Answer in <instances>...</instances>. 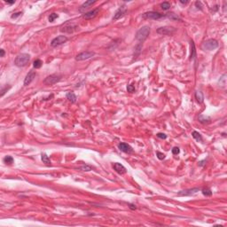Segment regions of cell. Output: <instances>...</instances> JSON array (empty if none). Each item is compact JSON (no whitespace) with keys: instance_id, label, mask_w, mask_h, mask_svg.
Returning a JSON list of instances; mask_svg holds the SVG:
<instances>
[{"instance_id":"obj_25","label":"cell","mask_w":227,"mask_h":227,"mask_svg":"<svg viewBox=\"0 0 227 227\" xmlns=\"http://www.w3.org/2000/svg\"><path fill=\"white\" fill-rule=\"evenodd\" d=\"M202 194L205 196H211L212 195V191L209 188H204V189H202Z\"/></svg>"},{"instance_id":"obj_30","label":"cell","mask_w":227,"mask_h":227,"mask_svg":"<svg viewBox=\"0 0 227 227\" xmlns=\"http://www.w3.org/2000/svg\"><path fill=\"white\" fill-rule=\"evenodd\" d=\"M156 155H157V157H158L159 160H163V159L165 158V154H162V153H161V152H157Z\"/></svg>"},{"instance_id":"obj_17","label":"cell","mask_w":227,"mask_h":227,"mask_svg":"<svg viewBox=\"0 0 227 227\" xmlns=\"http://www.w3.org/2000/svg\"><path fill=\"white\" fill-rule=\"evenodd\" d=\"M198 120L201 123H203V124H206V123H208L211 121V118L208 115H204V114H200L199 117H198Z\"/></svg>"},{"instance_id":"obj_11","label":"cell","mask_w":227,"mask_h":227,"mask_svg":"<svg viewBox=\"0 0 227 227\" xmlns=\"http://www.w3.org/2000/svg\"><path fill=\"white\" fill-rule=\"evenodd\" d=\"M98 12H100V8H96L94 9V10L89 11V12L84 13V14H83V18L85 20H91L97 16Z\"/></svg>"},{"instance_id":"obj_26","label":"cell","mask_w":227,"mask_h":227,"mask_svg":"<svg viewBox=\"0 0 227 227\" xmlns=\"http://www.w3.org/2000/svg\"><path fill=\"white\" fill-rule=\"evenodd\" d=\"M4 162L6 164H12L13 162V158L12 156H5L4 158Z\"/></svg>"},{"instance_id":"obj_15","label":"cell","mask_w":227,"mask_h":227,"mask_svg":"<svg viewBox=\"0 0 227 227\" xmlns=\"http://www.w3.org/2000/svg\"><path fill=\"white\" fill-rule=\"evenodd\" d=\"M113 168H114V170L120 175H123V174H125V173H126V168H125L123 164H121L119 162L114 163Z\"/></svg>"},{"instance_id":"obj_35","label":"cell","mask_w":227,"mask_h":227,"mask_svg":"<svg viewBox=\"0 0 227 227\" xmlns=\"http://www.w3.org/2000/svg\"><path fill=\"white\" fill-rule=\"evenodd\" d=\"M21 14H22V13H21V12H19V13H13V14L12 15V18H13V19H15V18L19 17Z\"/></svg>"},{"instance_id":"obj_8","label":"cell","mask_w":227,"mask_h":227,"mask_svg":"<svg viewBox=\"0 0 227 227\" xmlns=\"http://www.w3.org/2000/svg\"><path fill=\"white\" fill-rule=\"evenodd\" d=\"M95 55V53L91 51H83V53H79V54L76 55L75 60L77 61H82V60H89L91 59V57Z\"/></svg>"},{"instance_id":"obj_28","label":"cell","mask_w":227,"mask_h":227,"mask_svg":"<svg viewBox=\"0 0 227 227\" xmlns=\"http://www.w3.org/2000/svg\"><path fill=\"white\" fill-rule=\"evenodd\" d=\"M58 17H59V15H58L57 13H51V14H50V16H49V21L53 22V21H54V20L57 19Z\"/></svg>"},{"instance_id":"obj_23","label":"cell","mask_w":227,"mask_h":227,"mask_svg":"<svg viewBox=\"0 0 227 227\" xmlns=\"http://www.w3.org/2000/svg\"><path fill=\"white\" fill-rule=\"evenodd\" d=\"M170 6H171V4H170V2H163V3L161 4V7L164 11L168 10V9L170 8Z\"/></svg>"},{"instance_id":"obj_27","label":"cell","mask_w":227,"mask_h":227,"mask_svg":"<svg viewBox=\"0 0 227 227\" xmlns=\"http://www.w3.org/2000/svg\"><path fill=\"white\" fill-rule=\"evenodd\" d=\"M167 17L170 18V19H171V20H179V21H181L180 18L177 16V14H175V13H168Z\"/></svg>"},{"instance_id":"obj_37","label":"cell","mask_w":227,"mask_h":227,"mask_svg":"<svg viewBox=\"0 0 227 227\" xmlns=\"http://www.w3.org/2000/svg\"><path fill=\"white\" fill-rule=\"evenodd\" d=\"M4 49H1V50H0V57H4Z\"/></svg>"},{"instance_id":"obj_34","label":"cell","mask_w":227,"mask_h":227,"mask_svg":"<svg viewBox=\"0 0 227 227\" xmlns=\"http://www.w3.org/2000/svg\"><path fill=\"white\" fill-rule=\"evenodd\" d=\"M195 5H196V7L198 9H200V10H202V4H201V1H196V2H195Z\"/></svg>"},{"instance_id":"obj_9","label":"cell","mask_w":227,"mask_h":227,"mask_svg":"<svg viewBox=\"0 0 227 227\" xmlns=\"http://www.w3.org/2000/svg\"><path fill=\"white\" fill-rule=\"evenodd\" d=\"M142 17L144 19H151V20H159L161 18L164 17L163 14H161L158 12H154V11H150V12H147L142 14Z\"/></svg>"},{"instance_id":"obj_3","label":"cell","mask_w":227,"mask_h":227,"mask_svg":"<svg viewBox=\"0 0 227 227\" xmlns=\"http://www.w3.org/2000/svg\"><path fill=\"white\" fill-rule=\"evenodd\" d=\"M218 47V42L216 39H208L201 44V49L203 51H213Z\"/></svg>"},{"instance_id":"obj_20","label":"cell","mask_w":227,"mask_h":227,"mask_svg":"<svg viewBox=\"0 0 227 227\" xmlns=\"http://www.w3.org/2000/svg\"><path fill=\"white\" fill-rule=\"evenodd\" d=\"M196 57V50H195V45L194 43L191 41V55H190V60H194Z\"/></svg>"},{"instance_id":"obj_1","label":"cell","mask_w":227,"mask_h":227,"mask_svg":"<svg viewBox=\"0 0 227 227\" xmlns=\"http://www.w3.org/2000/svg\"><path fill=\"white\" fill-rule=\"evenodd\" d=\"M150 34V27L149 26H143L142 28H140L139 30L137 31L136 33V39L142 44L143 42H145L147 39L148 36Z\"/></svg>"},{"instance_id":"obj_22","label":"cell","mask_w":227,"mask_h":227,"mask_svg":"<svg viewBox=\"0 0 227 227\" xmlns=\"http://www.w3.org/2000/svg\"><path fill=\"white\" fill-rule=\"evenodd\" d=\"M41 159H42L43 162L45 163L46 165H50V164H51V160H50V158L47 156L46 154H41Z\"/></svg>"},{"instance_id":"obj_33","label":"cell","mask_w":227,"mask_h":227,"mask_svg":"<svg viewBox=\"0 0 227 227\" xmlns=\"http://www.w3.org/2000/svg\"><path fill=\"white\" fill-rule=\"evenodd\" d=\"M179 152H180V150H179L178 147H174L172 149V154H175V155H176V154H178Z\"/></svg>"},{"instance_id":"obj_13","label":"cell","mask_w":227,"mask_h":227,"mask_svg":"<svg viewBox=\"0 0 227 227\" xmlns=\"http://www.w3.org/2000/svg\"><path fill=\"white\" fill-rule=\"evenodd\" d=\"M36 75H37V74H36L35 71L31 70L30 72H28V74L26 75L25 79H24V85H25V86H28V85H30L31 83L33 82V80L35 79Z\"/></svg>"},{"instance_id":"obj_31","label":"cell","mask_w":227,"mask_h":227,"mask_svg":"<svg viewBox=\"0 0 227 227\" xmlns=\"http://www.w3.org/2000/svg\"><path fill=\"white\" fill-rule=\"evenodd\" d=\"M81 168H82L84 171H90V170H91V166H88V165H84V166H82L81 167Z\"/></svg>"},{"instance_id":"obj_40","label":"cell","mask_w":227,"mask_h":227,"mask_svg":"<svg viewBox=\"0 0 227 227\" xmlns=\"http://www.w3.org/2000/svg\"><path fill=\"white\" fill-rule=\"evenodd\" d=\"M180 3H181V4H187V3H188V1H185V2H184V1H180Z\"/></svg>"},{"instance_id":"obj_38","label":"cell","mask_w":227,"mask_h":227,"mask_svg":"<svg viewBox=\"0 0 227 227\" xmlns=\"http://www.w3.org/2000/svg\"><path fill=\"white\" fill-rule=\"evenodd\" d=\"M129 207H130V208H131V209H136V208H136V206H135V205H132V204H130V206H129Z\"/></svg>"},{"instance_id":"obj_7","label":"cell","mask_w":227,"mask_h":227,"mask_svg":"<svg viewBox=\"0 0 227 227\" xmlns=\"http://www.w3.org/2000/svg\"><path fill=\"white\" fill-rule=\"evenodd\" d=\"M68 38H67L66 36H58L57 37L53 38L51 42V47H57V46H60L61 44H65Z\"/></svg>"},{"instance_id":"obj_10","label":"cell","mask_w":227,"mask_h":227,"mask_svg":"<svg viewBox=\"0 0 227 227\" xmlns=\"http://www.w3.org/2000/svg\"><path fill=\"white\" fill-rule=\"evenodd\" d=\"M201 190L200 188H192V189H185L183 191H180V192L177 194L178 196H191V195H194L195 194H197L199 191Z\"/></svg>"},{"instance_id":"obj_14","label":"cell","mask_w":227,"mask_h":227,"mask_svg":"<svg viewBox=\"0 0 227 227\" xmlns=\"http://www.w3.org/2000/svg\"><path fill=\"white\" fill-rule=\"evenodd\" d=\"M118 148L122 152L125 153V154H131V153L133 152V149H132V147H130V145L126 144V143H120L118 145Z\"/></svg>"},{"instance_id":"obj_12","label":"cell","mask_w":227,"mask_h":227,"mask_svg":"<svg viewBox=\"0 0 227 227\" xmlns=\"http://www.w3.org/2000/svg\"><path fill=\"white\" fill-rule=\"evenodd\" d=\"M127 13V10L125 8V6H122L118 9L117 11L115 12V13L114 14V17H113V21H117L120 18H122L123 16H124Z\"/></svg>"},{"instance_id":"obj_24","label":"cell","mask_w":227,"mask_h":227,"mask_svg":"<svg viewBox=\"0 0 227 227\" xmlns=\"http://www.w3.org/2000/svg\"><path fill=\"white\" fill-rule=\"evenodd\" d=\"M42 65H43L42 60H39V59L36 60L35 61H34V63H33V66H34L35 68H40V67H42Z\"/></svg>"},{"instance_id":"obj_36","label":"cell","mask_w":227,"mask_h":227,"mask_svg":"<svg viewBox=\"0 0 227 227\" xmlns=\"http://www.w3.org/2000/svg\"><path fill=\"white\" fill-rule=\"evenodd\" d=\"M10 88H11V87L9 86V87H6V88H4V89H3V90H2V91H1V96H2V97H3V96H4V94L5 93V91H7L8 90L10 89Z\"/></svg>"},{"instance_id":"obj_18","label":"cell","mask_w":227,"mask_h":227,"mask_svg":"<svg viewBox=\"0 0 227 227\" xmlns=\"http://www.w3.org/2000/svg\"><path fill=\"white\" fill-rule=\"evenodd\" d=\"M195 98H196L197 102L200 103V104L203 103V101H204L203 93H202L201 91H195Z\"/></svg>"},{"instance_id":"obj_19","label":"cell","mask_w":227,"mask_h":227,"mask_svg":"<svg viewBox=\"0 0 227 227\" xmlns=\"http://www.w3.org/2000/svg\"><path fill=\"white\" fill-rule=\"evenodd\" d=\"M66 97H67V100H68L72 103H75V101H76V100H77V98H76V95L73 92V91H68V92L67 93Z\"/></svg>"},{"instance_id":"obj_5","label":"cell","mask_w":227,"mask_h":227,"mask_svg":"<svg viewBox=\"0 0 227 227\" xmlns=\"http://www.w3.org/2000/svg\"><path fill=\"white\" fill-rule=\"evenodd\" d=\"M156 32L159 35L162 36H172L174 33L177 32V28L174 27H170V26H165V27H161V28H157Z\"/></svg>"},{"instance_id":"obj_16","label":"cell","mask_w":227,"mask_h":227,"mask_svg":"<svg viewBox=\"0 0 227 227\" xmlns=\"http://www.w3.org/2000/svg\"><path fill=\"white\" fill-rule=\"evenodd\" d=\"M95 3H96V1H91V0H90V1H86V2H84V3L80 6V8H79V12L83 13L84 10H86L87 8H89L90 6L92 5V4H95Z\"/></svg>"},{"instance_id":"obj_32","label":"cell","mask_w":227,"mask_h":227,"mask_svg":"<svg viewBox=\"0 0 227 227\" xmlns=\"http://www.w3.org/2000/svg\"><path fill=\"white\" fill-rule=\"evenodd\" d=\"M156 136L158 137L159 138H161V139H166V138H167V135L164 134V133H158Z\"/></svg>"},{"instance_id":"obj_2","label":"cell","mask_w":227,"mask_h":227,"mask_svg":"<svg viewBox=\"0 0 227 227\" xmlns=\"http://www.w3.org/2000/svg\"><path fill=\"white\" fill-rule=\"evenodd\" d=\"M30 60V55L28 54V53H21L15 58L14 60V64L16 65L17 67H24L26 66L27 64L28 63Z\"/></svg>"},{"instance_id":"obj_4","label":"cell","mask_w":227,"mask_h":227,"mask_svg":"<svg viewBox=\"0 0 227 227\" xmlns=\"http://www.w3.org/2000/svg\"><path fill=\"white\" fill-rule=\"evenodd\" d=\"M77 28H78V26L76 25L75 23L71 22V21H67L61 26V28H60V32L70 34V33H73L74 31H75Z\"/></svg>"},{"instance_id":"obj_29","label":"cell","mask_w":227,"mask_h":227,"mask_svg":"<svg viewBox=\"0 0 227 227\" xmlns=\"http://www.w3.org/2000/svg\"><path fill=\"white\" fill-rule=\"evenodd\" d=\"M127 91L128 92H130V93H133L135 92V91H136V89H135V86L132 84H129L127 86Z\"/></svg>"},{"instance_id":"obj_39","label":"cell","mask_w":227,"mask_h":227,"mask_svg":"<svg viewBox=\"0 0 227 227\" xmlns=\"http://www.w3.org/2000/svg\"><path fill=\"white\" fill-rule=\"evenodd\" d=\"M6 3L7 4H14V1H5Z\"/></svg>"},{"instance_id":"obj_21","label":"cell","mask_w":227,"mask_h":227,"mask_svg":"<svg viewBox=\"0 0 227 227\" xmlns=\"http://www.w3.org/2000/svg\"><path fill=\"white\" fill-rule=\"evenodd\" d=\"M192 136H193V138L195 139V140L198 141V142H202V137L198 131H195V130H194V131L192 132Z\"/></svg>"},{"instance_id":"obj_6","label":"cell","mask_w":227,"mask_h":227,"mask_svg":"<svg viewBox=\"0 0 227 227\" xmlns=\"http://www.w3.org/2000/svg\"><path fill=\"white\" fill-rule=\"evenodd\" d=\"M62 78L61 75H59V74H53V75H48L45 79L44 80V84L45 85H53L55 84H57L58 82H60Z\"/></svg>"}]
</instances>
